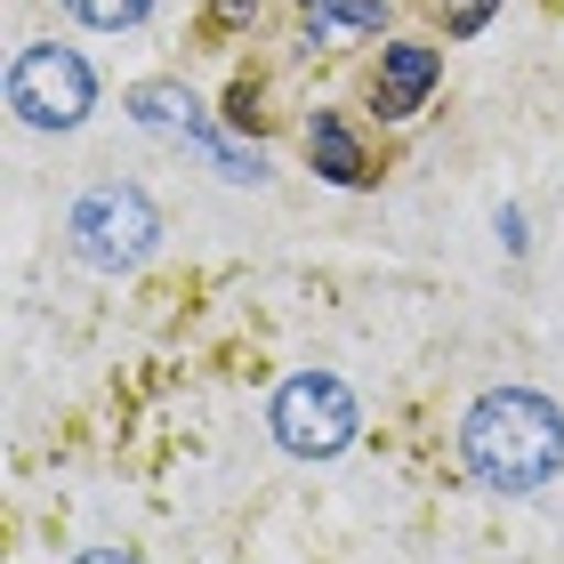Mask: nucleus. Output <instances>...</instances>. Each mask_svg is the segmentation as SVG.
Returning a JSON list of instances; mask_svg holds the SVG:
<instances>
[{"instance_id":"f257e3e1","label":"nucleus","mask_w":564,"mask_h":564,"mask_svg":"<svg viewBox=\"0 0 564 564\" xmlns=\"http://www.w3.org/2000/svg\"><path fill=\"white\" fill-rule=\"evenodd\" d=\"M459 459H468V476L484 492H541V484L564 468V412L549 395L532 388H492L468 403V420H459Z\"/></svg>"},{"instance_id":"f03ea898","label":"nucleus","mask_w":564,"mask_h":564,"mask_svg":"<svg viewBox=\"0 0 564 564\" xmlns=\"http://www.w3.org/2000/svg\"><path fill=\"white\" fill-rule=\"evenodd\" d=\"M65 242H73V259L97 267V274H130V267L153 259V242H162V210H153L138 186H89L65 218Z\"/></svg>"},{"instance_id":"7ed1b4c3","label":"nucleus","mask_w":564,"mask_h":564,"mask_svg":"<svg viewBox=\"0 0 564 564\" xmlns=\"http://www.w3.org/2000/svg\"><path fill=\"white\" fill-rule=\"evenodd\" d=\"M267 427H274V444L291 459H339L355 444V427H364V412H355V395H347L339 371H299V379L274 388Z\"/></svg>"},{"instance_id":"20e7f679","label":"nucleus","mask_w":564,"mask_h":564,"mask_svg":"<svg viewBox=\"0 0 564 564\" xmlns=\"http://www.w3.org/2000/svg\"><path fill=\"white\" fill-rule=\"evenodd\" d=\"M9 106H17L24 130H82L89 106H97V73H89V57L41 41L9 65Z\"/></svg>"},{"instance_id":"39448f33","label":"nucleus","mask_w":564,"mask_h":564,"mask_svg":"<svg viewBox=\"0 0 564 564\" xmlns=\"http://www.w3.org/2000/svg\"><path fill=\"white\" fill-rule=\"evenodd\" d=\"M130 113H138V121H153V130H186L194 145H210V162H218L226 177H235V186L267 177V162H259V153H242L235 138H218L210 121L194 113V97H186V89H162V82H153V89H138V97H130Z\"/></svg>"},{"instance_id":"423d86ee","label":"nucleus","mask_w":564,"mask_h":564,"mask_svg":"<svg viewBox=\"0 0 564 564\" xmlns=\"http://www.w3.org/2000/svg\"><path fill=\"white\" fill-rule=\"evenodd\" d=\"M435 73H444V57H435V48H420V41L379 48V113H388V121L420 113L427 89H435Z\"/></svg>"},{"instance_id":"0eeeda50","label":"nucleus","mask_w":564,"mask_h":564,"mask_svg":"<svg viewBox=\"0 0 564 564\" xmlns=\"http://www.w3.org/2000/svg\"><path fill=\"white\" fill-rule=\"evenodd\" d=\"M306 153H315V170L330 177V186H364V145H355V130H347V121L339 113H315V121H306Z\"/></svg>"},{"instance_id":"6e6552de","label":"nucleus","mask_w":564,"mask_h":564,"mask_svg":"<svg viewBox=\"0 0 564 564\" xmlns=\"http://www.w3.org/2000/svg\"><path fill=\"white\" fill-rule=\"evenodd\" d=\"M82 24H97V33H121V24H145L153 0H65Z\"/></svg>"},{"instance_id":"1a4fd4ad","label":"nucleus","mask_w":564,"mask_h":564,"mask_svg":"<svg viewBox=\"0 0 564 564\" xmlns=\"http://www.w3.org/2000/svg\"><path fill=\"white\" fill-rule=\"evenodd\" d=\"M500 0H459V17H452V33H484V17H492Z\"/></svg>"},{"instance_id":"9d476101","label":"nucleus","mask_w":564,"mask_h":564,"mask_svg":"<svg viewBox=\"0 0 564 564\" xmlns=\"http://www.w3.org/2000/svg\"><path fill=\"white\" fill-rule=\"evenodd\" d=\"M73 564H138V556H130V549H82Z\"/></svg>"},{"instance_id":"9b49d317","label":"nucleus","mask_w":564,"mask_h":564,"mask_svg":"<svg viewBox=\"0 0 564 564\" xmlns=\"http://www.w3.org/2000/svg\"><path fill=\"white\" fill-rule=\"evenodd\" d=\"M250 9H259V0H218V24H242Z\"/></svg>"}]
</instances>
